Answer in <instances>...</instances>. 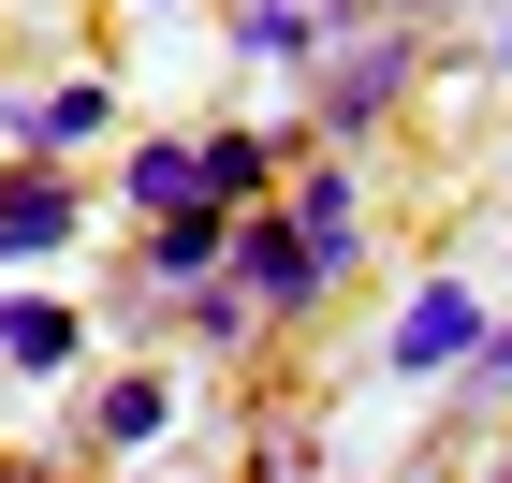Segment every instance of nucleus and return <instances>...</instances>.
Segmentation results:
<instances>
[{
    "instance_id": "1",
    "label": "nucleus",
    "mask_w": 512,
    "mask_h": 483,
    "mask_svg": "<svg viewBox=\"0 0 512 483\" xmlns=\"http://www.w3.org/2000/svg\"><path fill=\"white\" fill-rule=\"evenodd\" d=\"M483 337H498V308H483L469 279H425L410 308H395V337H381V352H395V381H469V366H483Z\"/></svg>"
},
{
    "instance_id": "2",
    "label": "nucleus",
    "mask_w": 512,
    "mask_h": 483,
    "mask_svg": "<svg viewBox=\"0 0 512 483\" xmlns=\"http://www.w3.org/2000/svg\"><path fill=\"white\" fill-rule=\"evenodd\" d=\"M352 44V15L337 0H235V59L249 74H293V88H322V59Z\"/></svg>"
},
{
    "instance_id": "3",
    "label": "nucleus",
    "mask_w": 512,
    "mask_h": 483,
    "mask_svg": "<svg viewBox=\"0 0 512 483\" xmlns=\"http://www.w3.org/2000/svg\"><path fill=\"white\" fill-rule=\"evenodd\" d=\"M235 293L264 322H308L322 308V249L293 235V205H264V220H235Z\"/></svg>"
},
{
    "instance_id": "4",
    "label": "nucleus",
    "mask_w": 512,
    "mask_h": 483,
    "mask_svg": "<svg viewBox=\"0 0 512 483\" xmlns=\"http://www.w3.org/2000/svg\"><path fill=\"white\" fill-rule=\"evenodd\" d=\"M322 132H366V118H395V103H410V30H352L337 44V59H322Z\"/></svg>"
},
{
    "instance_id": "5",
    "label": "nucleus",
    "mask_w": 512,
    "mask_h": 483,
    "mask_svg": "<svg viewBox=\"0 0 512 483\" xmlns=\"http://www.w3.org/2000/svg\"><path fill=\"white\" fill-rule=\"evenodd\" d=\"M88 235V191L74 176H0V264H59Z\"/></svg>"
},
{
    "instance_id": "6",
    "label": "nucleus",
    "mask_w": 512,
    "mask_h": 483,
    "mask_svg": "<svg viewBox=\"0 0 512 483\" xmlns=\"http://www.w3.org/2000/svg\"><path fill=\"white\" fill-rule=\"evenodd\" d=\"M264 191H278V132H191V205L264 220Z\"/></svg>"
},
{
    "instance_id": "7",
    "label": "nucleus",
    "mask_w": 512,
    "mask_h": 483,
    "mask_svg": "<svg viewBox=\"0 0 512 483\" xmlns=\"http://www.w3.org/2000/svg\"><path fill=\"white\" fill-rule=\"evenodd\" d=\"M220 279H235V220L220 205H176L161 249H147V293H220Z\"/></svg>"
},
{
    "instance_id": "8",
    "label": "nucleus",
    "mask_w": 512,
    "mask_h": 483,
    "mask_svg": "<svg viewBox=\"0 0 512 483\" xmlns=\"http://www.w3.org/2000/svg\"><path fill=\"white\" fill-rule=\"evenodd\" d=\"M0 118H15V147H30V161H59V147H88V132L118 118V88H103V74H74V88H15Z\"/></svg>"
},
{
    "instance_id": "9",
    "label": "nucleus",
    "mask_w": 512,
    "mask_h": 483,
    "mask_svg": "<svg viewBox=\"0 0 512 483\" xmlns=\"http://www.w3.org/2000/svg\"><path fill=\"white\" fill-rule=\"evenodd\" d=\"M293 235L322 249V279L366 249V191H352V161H308V176H293Z\"/></svg>"
},
{
    "instance_id": "10",
    "label": "nucleus",
    "mask_w": 512,
    "mask_h": 483,
    "mask_svg": "<svg viewBox=\"0 0 512 483\" xmlns=\"http://www.w3.org/2000/svg\"><path fill=\"white\" fill-rule=\"evenodd\" d=\"M74 352H88V322L59 308V293H0V366H30V381H59Z\"/></svg>"
},
{
    "instance_id": "11",
    "label": "nucleus",
    "mask_w": 512,
    "mask_h": 483,
    "mask_svg": "<svg viewBox=\"0 0 512 483\" xmlns=\"http://www.w3.org/2000/svg\"><path fill=\"white\" fill-rule=\"evenodd\" d=\"M118 205L132 220H176V205H191V132H147V147L118 161Z\"/></svg>"
},
{
    "instance_id": "12",
    "label": "nucleus",
    "mask_w": 512,
    "mask_h": 483,
    "mask_svg": "<svg viewBox=\"0 0 512 483\" xmlns=\"http://www.w3.org/2000/svg\"><path fill=\"white\" fill-rule=\"evenodd\" d=\"M161 425H176V381H118V396H103V440L118 454H147Z\"/></svg>"
},
{
    "instance_id": "13",
    "label": "nucleus",
    "mask_w": 512,
    "mask_h": 483,
    "mask_svg": "<svg viewBox=\"0 0 512 483\" xmlns=\"http://www.w3.org/2000/svg\"><path fill=\"white\" fill-rule=\"evenodd\" d=\"M249 322H264V308H249V293H235V279H220V293H191V337H205V352H235Z\"/></svg>"
},
{
    "instance_id": "14",
    "label": "nucleus",
    "mask_w": 512,
    "mask_h": 483,
    "mask_svg": "<svg viewBox=\"0 0 512 483\" xmlns=\"http://www.w3.org/2000/svg\"><path fill=\"white\" fill-rule=\"evenodd\" d=\"M454 396H469V410H483V396H512V308H498V337H483V366L454 381Z\"/></svg>"
},
{
    "instance_id": "15",
    "label": "nucleus",
    "mask_w": 512,
    "mask_h": 483,
    "mask_svg": "<svg viewBox=\"0 0 512 483\" xmlns=\"http://www.w3.org/2000/svg\"><path fill=\"white\" fill-rule=\"evenodd\" d=\"M337 15H352V30H366V15H381V30H425L439 0H337Z\"/></svg>"
},
{
    "instance_id": "16",
    "label": "nucleus",
    "mask_w": 512,
    "mask_h": 483,
    "mask_svg": "<svg viewBox=\"0 0 512 483\" xmlns=\"http://www.w3.org/2000/svg\"><path fill=\"white\" fill-rule=\"evenodd\" d=\"M483 59H498V74H512V15H498V44H483Z\"/></svg>"
},
{
    "instance_id": "17",
    "label": "nucleus",
    "mask_w": 512,
    "mask_h": 483,
    "mask_svg": "<svg viewBox=\"0 0 512 483\" xmlns=\"http://www.w3.org/2000/svg\"><path fill=\"white\" fill-rule=\"evenodd\" d=\"M147 15H176V0H147Z\"/></svg>"
},
{
    "instance_id": "18",
    "label": "nucleus",
    "mask_w": 512,
    "mask_h": 483,
    "mask_svg": "<svg viewBox=\"0 0 512 483\" xmlns=\"http://www.w3.org/2000/svg\"><path fill=\"white\" fill-rule=\"evenodd\" d=\"M483 483H512V469H483Z\"/></svg>"
}]
</instances>
